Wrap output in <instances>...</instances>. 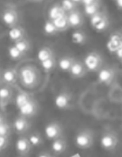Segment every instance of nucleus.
<instances>
[{"mask_svg":"<svg viewBox=\"0 0 122 157\" xmlns=\"http://www.w3.org/2000/svg\"><path fill=\"white\" fill-rule=\"evenodd\" d=\"M41 71L36 66L27 64L18 69V81L27 90L35 89L40 84Z\"/></svg>","mask_w":122,"mask_h":157,"instance_id":"f257e3e1","label":"nucleus"},{"mask_svg":"<svg viewBox=\"0 0 122 157\" xmlns=\"http://www.w3.org/2000/svg\"><path fill=\"white\" fill-rule=\"evenodd\" d=\"M95 142V133L93 130L84 128L80 130L74 137V144L81 150H88L91 148Z\"/></svg>","mask_w":122,"mask_h":157,"instance_id":"f03ea898","label":"nucleus"},{"mask_svg":"<svg viewBox=\"0 0 122 157\" xmlns=\"http://www.w3.org/2000/svg\"><path fill=\"white\" fill-rule=\"evenodd\" d=\"M20 17L18 10L15 6L11 5H6L2 10L1 20L2 23L8 29L19 25Z\"/></svg>","mask_w":122,"mask_h":157,"instance_id":"7ed1b4c3","label":"nucleus"},{"mask_svg":"<svg viewBox=\"0 0 122 157\" xmlns=\"http://www.w3.org/2000/svg\"><path fill=\"white\" fill-rule=\"evenodd\" d=\"M90 25L96 32L102 33L107 30L109 26V19L107 13L100 10L90 18Z\"/></svg>","mask_w":122,"mask_h":157,"instance_id":"20e7f679","label":"nucleus"},{"mask_svg":"<svg viewBox=\"0 0 122 157\" xmlns=\"http://www.w3.org/2000/svg\"><path fill=\"white\" fill-rule=\"evenodd\" d=\"M83 63L90 72H97L104 65V60L101 55L96 52H89L83 59Z\"/></svg>","mask_w":122,"mask_h":157,"instance_id":"39448f33","label":"nucleus"},{"mask_svg":"<svg viewBox=\"0 0 122 157\" xmlns=\"http://www.w3.org/2000/svg\"><path fill=\"white\" fill-rule=\"evenodd\" d=\"M119 139L117 134L112 130H107L103 132L101 137V147L106 151H112L117 147Z\"/></svg>","mask_w":122,"mask_h":157,"instance_id":"423d86ee","label":"nucleus"},{"mask_svg":"<svg viewBox=\"0 0 122 157\" xmlns=\"http://www.w3.org/2000/svg\"><path fill=\"white\" fill-rule=\"evenodd\" d=\"M44 132L46 139L52 142L63 136V127L60 122L51 121L45 127Z\"/></svg>","mask_w":122,"mask_h":157,"instance_id":"0eeeda50","label":"nucleus"},{"mask_svg":"<svg viewBox=\"0 0 122 157\" xmlns=\"http://www.w3.org/2000/svg\"><path fill=\"white\" fill-rule=\"evenodd\" d=\"M13 87L8 85L1 83L0 87V106L1 110L4 111L6 107L14 101V94L13 91Z\"/></svg>","mask_w":122,"mask_h":157,"instance_id":"6e6552de","label":"nucleus"},{"mask_svg":"<svg viewBox=\"0 0 122 157\" xmlns=\"http://www.w3.org/2000/svg\"><path fill=\"white\" fill-rule=\"evenodd\" d=\"M72 94L68 90H63L56 95L55 99V104L57 109L61 110H66L70 109L72 104Z\"/></svg>","mask_w":122,"mask_h":157,"instance_id":"1a4fd4ad","label":"nucleus"},{"mask_svg":"<svg viewBox=\"0 0 122 157\" xmlns=\"http://www.w3.org/2000/svg\"><path fill=\"white\" fill-rule=\"evenodd\" d=\"M116 76V71L110 66H103L97 71V81L104 86H109L114 81Z\"/></svg>","mask_w":122,"mask_h":157,"instance_id":"9d476101","label":"nucleus"},{"mask_svg":"<svg viewBox=\"0 0 122 157\" xmlns=\"http://www.w3.org/2000/svg\"><path fill=\"white\" fill-rule=\"evenodd\" d=\"M1 83L15 87L18 81V70L13 67H8L1 70Z\"/></svg>","mask_w":122,"mask_h":157,"instance_id":"9b49d317","label":"nucleus"},{"mask_svg":"<svg viewBox=\"0 0 122 157\" xmlns=\"http://www.w3.org/2000/svg\"><path fill=\"white\" fill-rule=\"evenodd\" d=\"M29 118L25 116L19 114L16 117L13 124V130L17 135H25L30 130L31 124L29 121Z\"/></svg>","mask_w":122,"mask_h":157,"instance_id":"f8f14e48","label":"nucleus"},{"mask_svg":"<svg viewBox=\"0 0 122 157\" xmlns=\"http://www.w3.org/2000/svg\"><path fill=\"white\" fill-rule=\"evenodd\" d=\"M34 147L29 138L25 135H21L16 142V152L19 156H27Z\"/></svg>","mask_w":122,"mask_h":157,"instance_id":"ddd939ff","label":"nucleus"},{"mask_svg":"<svg viewBox=\"0 0 122 157\" xmlns=\"http://www.w3.org/2000/svg\"><path fill=\"white\" fill-rule=\"evenodd\" d=\"M39 109V103L36 101L35 98L34 97L29 102H27L23 106H21L20 109H18V111L20 114L25 116L29 118H31L37 115Z\"/></svg>","mask_w":122,"mask_h":157,"instance_id":"4468645a","label":"nucleus"},{"mask_svg":"<svg viewBox=\"0 0 122 157\" xmlns=\"http://www.w3.org/2000/svg\"><path fill=\"white\" fill-rule=\"evenodd\" d=\"M69 27L73 29H79L84 24V17L81 10L76 9L67 13Z\"/></svg>","mask_w":122,"mask_h":157,"instance_id":"2eb2a0df","label":"nucleus"},{"mask_svg":"<svg viewBox=\"0 0 122 157\" xmlns=\"http://www.w3.org/2000/svg\"><path fill=\"white\" fill-rule=\"evenodd\" d=\"M88 70L83 61L76 60L71 66L69 74L73 79H81L86 75Z\"/></svg>","mask_w":122,"mask_h":157,"instance_id":"dca6fc26","label":"nucleus"},{"mask_svg":"<svg viewBox=\"0 0 122 157\" xmlns=\"http://www.w3.org/2000/svg\"><path fill=\"white\" fill-rule=\"evenodd\" d=\"M8 38L12 43H15L20 41V40L26 37V32L25 29L22 26L18 25L14 27L9 29L8 33Z\"/></svg>","mask_w":122,"mask_h":157,"instance_id":"f3484780","label":"nucleus"},{"mask_svg":"<svg viewBox=\"0 0 122 157\" xmlns=\"http://www.w3.org/2000/svg\"><path fill=\"white\" fill-rule=\"evenodd\" d=\"M107 46L111 52L116 53V52L122 47V34L121 33L115 32L111 34Z\"/></svg>","mask_w":122,"mask_h":157,"instance_id":"a211bd4d","label":"nucleus"},{"mask_svg":"<svg viewBox=\"0 0 122 157\" xmlns=\"http://www.w3.org/2000/svg\"><path fill=\"white\" fill-rule=\"evenodd\" d=\"M67 148V142L63 136L55 140L52 141L51 144V151L55 156L62 154L66 151Z\"/></svg>","mask_w":122,"mask_h":157,"instance_id":"6ab92c4d","label":"nucleus"},{"mask_svg":"<svg viewBox=\"0 0 122 157\" xmlns=\"http://www.w3.org/2000/svg\"><path fill=\"white\" fill-rule=\"evenodd\" d=\"M66 13H67L63 8L60 3L57 2L51 5V7L49 8V9L48 10V17H47V19L54 21L63 17V16L66 15Z\"/></svg>","mask_w":122,"mask_h":157,"instance_id":"aec40b11","label":"nucleus"},{"mask_svg":"<svg viewBox=\"0 0 122 157\" xmlns=\"http://www.w3.org/2000/svg\"><path fill=\"white\" fill-rule=\"evenodd\" d=\"M76 59L71 56H63L57 60V68L63 72H69Z\"/></svg>","mask_w":122,"mask_h":157,"instance_id":"412c9836","label":"nucleus"},{"mask_svg":"<svg viewBox=\"0 0 122 157\" xmlns=\"http://www.w3.org/2000/svg\"><path fill=\"white\" fill-rule=\"evenodd\" d=\"M33 98H34V96H33L32 94L29 93L28 92L23 91V90H21L19 89L14 99L16 108L17 109H19L21 106H22L26 103L29 102Z\"/></svg>","mask_w":122,"mask_h":157,"instance_id":"4be33fe9","label":"nucleus"},{"mask_svg":"<svg viewBox=\"0 0 122 157\" xmlns=\"http://www.w3.org/2000/svg\"><path fill=\"white\" fill-rule=\"evenodd\" d=\"M88 36L83 30L81 29H74L71 34V41L74 44L78 46H83L87 43Z\"/></svg>","mask_w":122,"mask_h":157,"instance_id":"5701e85b","label":"nucleus"},{"mask_svg":"<svg viewBox=\"0 0 122 157\" xmlns=\"http://www.w3.org/2000/svg\"><path fill=\"white\" fill-rule=\"evenodd\" d=\"M8 55L10 60L13 61H20L25 58L27 55L17 48L13 43L8 47Z\"/></svg>","mask_w":122,"mask_h":157,"instance_id":"b1692460","label":"nucleus"},{"mask_svg":"<svg viewBox=\"0 0 122 157\" xmlns=\"http://www.w3.org/2000/svg\"><path fill=\"white\" fill-rule=\"evenodd\" d=\"M43 34L47 36H56L57 34L60 33L58 29H57L56 25H55V22L52 20H47L45 21L44 25H43Z\"/></svg>","mask_w":122,"mask_h":157,"instance_id":"393cba45","label":"nucleus"},{"mask_svg":"<svg viewBox=\"0 0 122 157\" xmlns=\"http://www.w3.org/2000/svg\"><path fill=\"white\" fill-rule=\"evenodd\" d=\"M37 60L40 63L45 61L48 59L51 58V57H55V52L53 49L48 46H43L41 47L37 52Z\"/></svg>","mask_w":122,"mask_h":157,"instance_id":"a878e982","label":"nucleus"},{"mask_svg":"<svg viewBox=\"0 0 122 157\" xmlns=\"http://www.w3.org/2000/svg\"><path fill=\"white\" fill-rule=\"evenodd\" d=\"M42 70L46 74H50L57 67V60L56 57H53L48 60L40 63Z\"/></svg>","mask_w":122,"mask_h":157,"instance_id":"bb28decb","label":"nucleus"},{"mask_svg":"<svg viewBox=\"0 0 122 157\" xmlns=\"http://www.w3.org/2000/svg\"><path fill=\"white\" fill-rule=\"evenodd\" d=\"M13 130V126H11L9 122L7 121L5 118H4L2 115L1 120H0V136L10 137Z\"/></svg>","mask_w":122,"mask_h":157,"instance_id":"cd10ccee","label":"nucleus"},{"mask_svg":"<svg viewBox=\"0 0 122 157\" xmlns=\"http://www.w3.org/2000/svg\"><path fill=\"white\" fill-rule=\"evenodd\" d=\"M29 138V141H30L33 147H40L44 144V140L40 132L38 131H33L29 133L27 136Z\"/></svg>","mask_w":122,"mask_h":157,"instance_id":"c85d7f7f","label":"nucleus"},{"mask_svg":"<svg viewBox=\"0 0 122 157\" xmlns=\"http://www.w3.org/2000/svg\"><path fill=\"white\" fill-rule=\"evenodd\" d=\"M55 25H56L57 29L60 32H64V31H67L69 29V20H68L67 13L66 15L63 16V17H60V18L57 19V20H54Z\"/></svg>","mask_w":122,"mask_h":157,"instance_id":"c756f323","label":"nucleus"},{"mask_svg":"<svg viewBox=\"0 0 122 157\" xmlns=\"http://www.w3.org/2000/svg\"><path fill=\"white\" fill-rule=\"evenodd\" d=\"M101 8V2L85 5V6H83V13L86 17L90 18L92 16L95 15V13H97V12L100 11Z\"/></svg>","mask_w":122,"mask_h":157,"instance_id":"7c9ffc66","label":"nucleus"},{"mask_svg":"<svg viewBox=\"0 0 122 157\" xmlns=\"http://www.w3.org/2000/svg\"><path fill=\"white\" fill-rule=\"evenodd\" d=\"M13 44L15 45L17 48H19L21 52H23L25 55H28L31 50V42L26 37L20 40V41L17 42V43H13Z\"/></svg>","mask_w":122,"mask_h":157,"instance_id":"2f4dec72","label":"nucleus"},{"mask_svg":"<svg viewBox=\"0 0 122 157\" xmlns=\"http://www.w3.org/2000/svg\"><path fill=\"white\" fill-rule=\"evenodd\" d=\"M60 3L67 13L72 10L78 9V4L74 2L73 0H61Z\"/></svg>","mask_w":122,"mask_h":157,"instance_id":"473e14b6","label":"nucleus"},{"mask_svg":"<svg viewBox=\"0 0 122 157\" xmlns=\"http://www.w3.org/2000/svg\"><path fill=\"white\" fill-rule=\"evenodd\" d=\"M10 144V136H0V151L2 152L7 147H8Z\"/></svg>","mask_w":122,"mask_h":157,"instance_id":"72a5a7b5","label":"nucleus"},{"mask_svg":"<svg viewBox=\"0 0 122 157\" xmlns=\"http://www.w3.org/2000/svg\"><path fill=\"white\" fill-rule=\"evenodd\" d=\"M36 156H40V157H53L55 156V154L52 153V151H42L36 155Z\"/></svg>","mask_w":122,"mask_h":157,"instance_id":"f704fd0d","label":"nucleus"},{"mask_svg":"<svg viewBox=\"0 0 122 157\" xmlns=\"http://www.w3.org/2000/svg\"><path fill=\"white\" fill-rule=\"evenodd\" d=\"M101 0H82L81 4L83 5V6H85V5H91L94 4V3L100 2Z\"/></svg>","mask_w":122,"mask_h":157,"instance_id":"c9c22d12","label":"nucleus"},{"mask_svg":"<svg viewBox=\"0 0 122 157\" xmlns=\"http://www.w3.org/2000/svg\"><path fill=\"white\" fill-rule=\"evenodd\" d=\"M116 7L119 10H122V0H116L115 1Z\"/></svg>","mask_w":122,"mask_h":157,"instance_id":"e433bc0d","label":"nucleus"},{"mask_svg":"<svg viewBox=\"0 0 122 157\" xmlns=\"http://www.w3.org/2000/svg\"><path fill=\"white\" fill-rule=\"evenodd\" d=\"M43 0H27L28 2L30 3H40Z\"/></svg>","mask_w":122,"mask_h":157,"instance_id":"4c0bfd02","label":"nucleus"},{"mask_svg":"<svg viewBox=\"0 0 122 157\" xmlns=\"http://www.w3.org/2000/svg\"><path fill=\"white\" fill-rule=\"evenodd\" d=\"M73 1H74V2H76L77 4H81L82 0H73Z\"/></svg>","mask_w":122,"mask_h":157,"instance_id":"58836bf2","label":"nucleus"},{"mask_svg":"<svg viewBox=\"0 0 122 157\" xmlns=\"http://www.w3.org/2000/svg\"><path fill=\"white\" fill-rule=\"evenodd\" d=\"M113 1H114V2H115V1H116V0H113Z\"/></svg>","mask_w":122,"mask_h":157,"instance_id":"ea45409f","label":"nucleus"}]
</instances>
